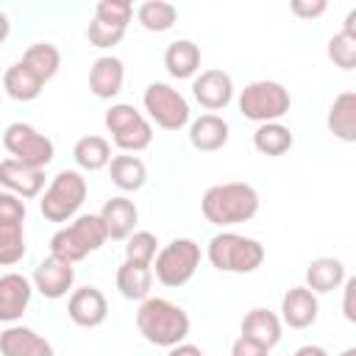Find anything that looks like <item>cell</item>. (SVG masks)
I'll return each instance as SVG.
<instances>
[{
  "mask_svg": "<svg viewBox=\"0 0 356 356\" xmlns=\"http://www.w3.org/2000/svg\"><path fill=\"white\" fill-rule=\"evenodd\" d=\"M200 211L214 225H236L248 222L259 211V192L250 184L231 181V184H214L200 197Z\"/></svg>",
  "mask_w": 356,
  "mask_h": 356,
  "instance_id": "obj_1",
  "label": "cell"
},
{
  "mask_svg": "<svg viewBox=\"0 0 356 356\" xmlns=\"http://www.w3.org/2000/svg\"><path fill=\"white\" fill-rule=\"evenodd\" d=\"M139 334L159 348H175L189 334V314L167 298H145L136 312Z\"/></svg>",
  "mask_w": 356,
  "mask_h": 356,
  "instance_id": "obj_2",
  "label": "cell"
},
{
  "mask_svg": "<svg viewBox=\"0 0 356 356\" xmlns=\"http://www.w3.org/2000/svg\"><path fill=\"white\" fill-rule=\"evenodd\" d=\"M106 239L108 236H106V228H103L100 217L97 214H81V217H75L72 225H67V228H61V231L53 234V239H50V256L75 264V261L86 259L89 253L100 250Z\"/></svg>",
  "mask_w": 356,
  "mask_h": 356,
  "instance_id": "obj_3",
  "label": "cell"
},
{
  "mask_svg": "<svg viewBox=\"0 0 356 356\" xmlns=\"http://www.w3.org/2000/svg\"><path fill=\"white\" fill-rule=\"evenodd\" d=\"M209 261L220 273H253L264 261V245L259 239L222 231L209 242Z\"/></svg>",
  "mask_w": 356,
  "mask_h": 356,
  "instance_id": "obj_4",
  "label": "cell"
},
{
  "mask_svg": "<svg viewBox=\"0 0 356 356\" xmlns=\"http://www.w3.org/2000/svg\"><path fill=\"white\" fill-rule=\"evenodd\" d=\"M86 178L78 172V170H61L50 186L44 189L42 200H39V209L44 214V220L50 222H67L70 217L78 214V209L83 206L86 200Z\"/></svg>",
  "mask_w": 356,
  "mask_h": 356,
  "instance_id": "obj_5",
  "label": "cell"
},
{
  "mask_svg": "<svg viewBox=\"0 0 356 356\" xmlns=\"http://www.w3.org/2000/svg\"><path fill=\"white\" fill-rule=\"evenodd\" d=\"M292 106L289 92L278 81H253L239 95V111L253 122H278Z\"/></svg>",
  "mask_w": 356,
  "mask_h": 356,
  "instance_id": "obj_6",
  "label": "cell"
},
{
  "mask_svg": "<svg viewBox=\"0 0 356 356\" xmlns=\"http://www.w3.org/2000/svg\"><path fill=\"white\" fill-rule=\"evenodd\" d=\"M200 264V245L195 239H172L170 245H164L159 253H156V264H153V275L159 284L164 286H184L195 270Z\"/></svg>",
  "mask_w": 356,
  "mask_h": 356,
  "instance_id": "obj_7",
  "label": "cell"
},
{
  "mask_svg": "<svg viewBox=\"0 0 356 356\" xmlns=\"http://www.w3.org/2000/svg\"><path fill=\"white\" fill-rule=\"evenodd\" d=\"M3 145L11 153V159H17L25 167L44 170L53 161V142L28 122H11L3 134Z\"/></svg>",
  "mask_w": 356,
  "mask_h": 356,
  "instance_id": "obj_8",
  "label": "cell"
},
{
  "mask_svg": "<svg viewBox=\"0 0 356 356\" xmlns=\"http://www.w3.org/2000/svg\"><path fill=\"white\" fill-rule=\"evenodd\" d=\"M25 200L0 192V267H11L25 256Z\"/></svg>",
  "mask_w": 356,
  "mask_h": 356,
  "instance_id": "obj_9",
  "label": "cell"
},
{
  "mask_svg": "<svg viewBox=\"0 0 356 356\" xmlns=\"http://www.w3.org/2000/svg\"><path fill=\"white\" fill-rule=\"evenodd\" d=\"M145 111L150 120L164 131H181L189 122V103L181 92H175L167 83H150L142 95Z\"/></svg>",
  "mask_w": 356,
  "mask_h": 356,
  "instance_id": "obj_10",
  "label": "cell"
},
{
  "mask_svg": "<svg viewBox=\"0 0 356 356\" xmlns=\"http://www.w3.org/2000/svg\"><path fill=\"white\" fill-rule=\"evenodd\" d=\"M192 95H195V100L203 108L217 111V108H225L231 103V97H234V81L222 70H203L192 81Z\"/></svg>",
  "mask_w": 356,
  "mask_h": 356,
  "instance_id": "obj_11",
  "label": "cell"
},
{
  "mask_svg": "<svg viewBox=\"0 0 356 356\" xmlns=\"http://www.w3.org/2000/svg\"><path fill=\"white\" fill-rule=\"evenodd\" d=\"M67 314L75 325L81 328H97L106 314H108V303H106V295L97 289V286H81L70 295V303H67Z\"/></svg>",
  "mask_w": 356,
  "mask_h": 356,
  "instance_id": "obj_12",
  "label": "cell"
},
{
  "mask_svg": "<svg viewBox=\"0 0 356 356\" xmlns=\"http://www.w3.org/2000/svg\"><path fill=\"white\" fill-rule=\"evenodd\" d=\"M72 281H75V270L70 261H61L56 256H47L44 261H39V267L33 270V286L50 298V300H58L64 298L70 289H72Z\"/></svg>",
  "mask_w": 356,
  "mask_h": 356,
  "instance_id": "obj_13",
  "label": "cell"
},
{
  "mask_svg": "<svg viewBox=\"0 0 356 356\" xmlns=\"http://www.w3.org/2000/svg\"><path fill=\"white\" fill-rule=\"evenodd\" d=\"M0 184L11 195H17L19 200L22 197H36L42 192V186H44V170L25 167L17 159H3L0 161Z\"/></svg>",
  "mask_w": 356,
  "mask_h": 356,
  "instance_id": "obj_14",
  "label": "cell"
},
{
  "mask_svg": "<svg viewBox=\"0 0 356 356\" xmlns=\"http://www.w3.org/2000/svg\"><path fill=\"white\" fill-rule=\"evenodd\" d=\"M31 281L19 273L0 275V323H14L31 303Z\"/></svg>",
  "mask_w": 356,
  "mask_h": 356,
  "instance_id": "obj_15",
  "label": "cell"
},
{
  "mask_svg": "<svg viewBox=\"0 0 356 356\" xmlns=\"http://www.w3.org/2000/svg\"><path fill=\"white\" fill-rule=\"evenodd\" d=\"M317 295L306 286H292L281 298V320L289 328H309L317 320Z\"/></svg>",
  "mask_w": 356,
  "mask_h": 356,
  "instance_id": "obj_16",
  "label": "cell"
},
{
  "mask_svg": "<svg viewBox=\"0 0 356 356\" xmlns=\"http://www.w3.org/2000/svg\"><path fill=\"white\" fill-rule=\"evenodd\" d=\"M97 217H100L108 239H128L134 234V225H136L139 211H136L134 200L117 195V197H111V200L103 203V209H100Z\"/></svg>",
  "mask_w": 356,
  "mask_h": 356,
  "instance_id": "obj_17",
  "label": "cell"
},
{
  "mask_svg": "<svg viewBox=\"0 0 356 356\" xmlns=\"http://www.w3.org/2000/svg\"><path fill=\"white\" fill-rule=\"evenodd\" d=\"M3 356H53V345L25 325H8L0 334Z\"/></svg>",
  "mask_w": 356,
  "mask_h": 356,
  "instance_id": "obj_18",
  "label": "cell"
},
{
  "mask_svg": "<svg viewBox=\"0 0 356 356\" xmlns=\"http://www.w3.org/2000/svg\"><path fill=\"white\" fill-rule=\"evenodd\" d=\"M122 81H125V67L117 56H100L89 70V89L100 100L120 95Z\"/></svg>",
  "mask_w": 356,
  "mask_h": 356,
  "instance_id": "obj_19",
  "label": "cell"
},
{
  "mask_svg": "<svg viewBox=\"0 0 356 356\" xmlns=\"http://www.w3.org/2000/svg\"><path fill=\"white\" fill-rule=\"evenodd\" d=\"M189 142L195 150H203V153L220 150L228 142V122L217 114H200L189 125Z\"/></svg>",
  "mask_w": 356,
  "mask_h": 356,
  "instance_id": "obj_20",
  "label": "cell"
},
{
  "mask_svg": "<svg viewBox=\"0 0 356 356\" xmlns=\"http://www.w3.org/2000/svg\"><path fill=\"white\" fill-rule=\"evenodd\" d=\"M242 337L256 339L264 348H275L281 342V320L270 309H250L242 317Z\"/></svg>",
  "mask_w": 356,
  "mask_h": 356,
  "instance_id": "obj_21",
  "label": "cell"
},
{
  "mask_svg": "<svg viewBox=\"0 0 356 356\" xmlns=\"http://www.w3.org/2000/svg\"><path fill=\"white\" fill-rule=\"evenodd\" d=\"M328 131L342 142H356V92H342L328 108Z\"/></svg>",
  "mask_w": 356,
  "mask_h": 356,
  "instance_id": "obj_22",
  "label": "cell"
},
{
  "mask_svg": "<svg viewBox=\"0 0 356 356\" xmlns=\"http://www.w3.org/2000/svg\"><path fill=\"white\" fill-rule=\"evenodd\" d=\"M164 67L172 78H192L200 70V47L189 39H175L164 50Z\"/></svg>",
  "mask_w": 356,
  "mask_h": 356,
  "instance_id": "obj_23",
  "label": "cell"
},
{
  "mask_svg": "<svg viewBox=\"0 0 356 356\" xmlns=\"http://www.w3.org/2000/svg\"><path fill=\"white\" fill-rule=\"evenodd\" d=\"M42 86H44L42 78H39L31 67H25L22 61L11 64V67L6 70V75H3V89H6V95L14 97V100H19V103L36 100V97L42 95Z\"/></svg>",
  "mask_w": 356,
  "mask_h": 356,
  "instance_id": "obj_24",
  "label": "cell"
},
{
  "mask_svg": "<svg viewBox=\"0 0 356 356\" xmlns=\"http://www.w3.org/2000/svg\"><path fill=\"white\" fill-rule=\"evenodd\" d=\"M345 284V264L334 256H320L306 267V289L312 292H331Z\"/></svg>",
  "mask_w": 356,
  "mask_h": 356,
  "instance_id": "obj_25",
  "label": "cell"
},
{
  "mask_svg": "<svg viewBox=\"0 0 356 356\" xmlns=\"http://www.w3.org/2000/svg\"><path fill=\"white\" fill-rule=\"evenodd\" d=\"M150 286H153V270L145 264H134V261H122L117 270V289L122 298L128 300H145L150 298Z\"/></svg>",
  "mask_w": 356,
  "mask_h": 356,
  "instance_id": "obj_26",
  "label": "cell"
},
{
  "mask_svg": "<svg viewBox=\"0 0 356 356\" xmlns=\"http://www.w3.org/2000/svg\"><path fill=\"white\" fill-rule=\"evenodd\" d=\"M108 175H111V184L122 192H136L145 186L147 181V167L139 156H114L108 161Z\"/></svg>",
  "mask_w": 356,
  "mask_h": 356,
  "instance_id": "obj_27",
  "label": "cell"
},
{
  "mask_svg": "<svg viewBox=\"0 0 356 356\" xmlns=\"http://www.w3.org/2000/svg\"><path fill=\"white\" fill-rule=\"evenodd\" d=\"M72 159H75V164L81 170L97 172V170L108 167V161H111V145L103 136H83V139L75 142Z\"/></svg>",
  "mask_w": 356,
  "mask_h": 356,
  "instance_id": "obj_28",
  "label": "cell"
},
{
  "mask_svg": "<svg viewBox=\"0 0 356 356\" xmlns=\"http://www.w3.org/2000/svg\"><path fill=\"white\" fill-rule=\"evenodd\" d=\"M22 64L31 67V70L42 78V83H47V81L58 72V67H61V53H58V47L50 44V42H33V44L22 53Z\"/></svg>",
  "mask_w": 356,
  "mask_h": 356,
  "instance_id": "obj_29",
  "label": "cell"
},
{
  "mask_svg": "<svg viewBox=\"0 0 356 356\" xmlns=\"http://www.w3.org/2000/svg\"><path fill=\"white\" fill-rule=\"evenodd\" d=\"M253 147L261 156H284L292 147V131L281 122H261L253 131Z\"/></svg>",
  "mask_w": 356,
  "mask_h": 356,
  "instance_id": "obj_30",
  "label": "cell"
},
{
  "mask_svg": "<svg viewBox=\"0 0 356 356\" xmlns=\"http://www.w3.org/2000/svg\"><path fill=\"white\" fill-rule=\"evenodd\" d=\"M175 6L172 3H164V0H147L139 6L136 11V19L145 31H153V33H161V31H170L175 25Z\"/></svg>",
  "mask_w": 356,
  "mask_h": 356,
  "instance_id": "obj_31",
  "label": "cell"
},
{
  "mask_svg": "<svg viewBox=\"0 0 356 356\" xmlns=\"http://www.w3.org/2000/svg\"><path fill=\"white\" fill-rule=\"evenodd\" d=\"M156 253H159V239H156V234H150V231H134V234L128 236L125 261L150 267L153 259H156Z\"/></svg>",
  "mask_w": 356,
  "mask_h": 356,
  "instance_id": "obj_32",
  "label": "cell"
},
{
  "mask_svg": "<svg viewBox=\"0 0 356 356\" xmlns=\"http://www.w3.org/2000/svg\"><path fill=\"white\" fill-rule=\"evenodd\" d=\"M111 139H114V145H117L120 150L139 153V150L150 147V142H153V128H150V122L142 117L139 122H134V125L122 128V131H120V134H114Z\"/></svg>",
  "mask_w": 356,
  "mask_h": 356,
  "instance_id": "obj_33",
  "label": "cell"
},
{
  "mask_svg": "<svg viewBox=\"0 0 356 356\" xmlns=\"http://www.w3.org/2000/svg\"><path fill=\"white\" fill-rule=\"evenodd\" d=\"M328 58L339 70H353L356 67V33H334L328 39Z\"/></svg>",
  "mask_w": 356,
  "mask_h": 356,
  "instance_id": "obj_34",
  "label": "cell"
},
{
  "mask_svg": "<svg viewBox=\"0 0 356 356\" xmlns=\"http://www.w3.org/2000/svg\"><path fill=\"white\" fill-rule=\"evenodd\" d=\"M125 36V28L122 25H114V22H106L100 17H95L86 28V39L92 47H114L120 39Z\"/></svg>",
  "mask_w": 356,
  "mask_h": 356,
  "instance_id": "obj_35",
  "label": "cell"
},
{
  "mask_svg": "<svg viewBox=\"0 0 356 356\" xmlns=\"http://www.w3.org/2000/svg\"><path fill=\"white\" fill-rule=\"evenodd\" d=\"M131 14H134V6L128 0H100L95 8V17L114 22V25H122V28H128Z\"/></svg>",
  "mask_w": 356,
  "mask_h": 356,
  "instance_id": "obj_36",
  "label": "cell"
},
{
  "mask_svg": "<svg viewBox=\"0 0 356 356\" xmlns=\"http://www.w3.org/2000/svg\"><path fill=\"white\" fill-rule=\"evenodd\" d=\"M139 120H142V114H139L134 106H128V103H114V106L106 111V117H103V122H106V128H108L111 136L120 134L122 128L139 122Z\"/></svg>",
  "mask_w": 356,
  "mask_h": 356,
  "instance_id": "obj_37",
  "label": "cell"
},
{
  "mask_svg": "<svg viewBox=\"0 0 356 356\" xmlns=\"http://www.w3.org/2000/svg\"><path fill=\"white\" fill-rule=\"evenodd\" d=\"M328 8V3L325 0H292L289 3V11L295 14V17H303V19H314V17H320L323 11Z\"/></svg>",
  "mask_w": 356,
  "mask_h": 356,
  "instance_id": "obj_38",
  "label": "cell"
},
{
  "mask_svg": "<svg viewBox=\"0 0 356 356\" xmlns=\"http://www.w3.org/2000/svg\"><path fill=\"white\" fill-rule=\"evenodd\" d=\"M270 353V348H264V345H259L256 339H248V337H242L239 334V339L231 345V356H267Z\"/></svg>",
  "mask_w": 356,
  "mask_h": 356,
  "instance_id": "obj_39",
  "label": "cell"
},
{
  "mask_svg": "<svg viewBox=\"0 0 356 356\" xmlns=\"http://www.w3.org/2000/svg\"><path fill=\"white\" fill-rule=\"evenodd\" d=\"M353 292H356V278H345V303H342V312H345V320H348V323H356Z\"/></svg>",
  "mask_w": 356,
  "mask_h": 356,
  "instance_id": "obj_40",
  "label": "cell"
},
{
  "mask_svg": "<svg viewBox=\"0 0 356 356\" xmlns=\"http://www.w3.org/2000/svg\"><path fill=\"white\" fill-rule=\"evenodd\" d=\"M167 356H203V350L197 348V345H189V342H181V345H175V348H170V353Z\"/></svg>",
  "mask_w": 356,
  "mask_h": 356,
  "instance_id": "obj_41",
  "label": "cell"
},
{
  "mask_svg": "<svg viewBox=\"0 0 356 356\" xmlns=\"http://www.w3.org/2000/svg\"><path fill=\"white\" fill-rule=\"evenodd\" d=\"M292 356H328L320 345H303V348H298Z\"/></svg>",
  "mask_w": 356,
  "mask_h": 356,
  "instance_id": "obj_42",
  "label": "cell"
},
{
  "mask_svg": "<svg viewBox=\"0 0 356 356\" xmlns=\"http://www.w3.org/2000/svg\"><path fill=\"white\" fill-rule=\"evenodd\" d=\"M8 31H11V25H8V17L0 11V44L6 42V36H8Z\"/></svg>",
  "mask_w": 356,
  "mask_h": 356,
  "instance_id": "obj_43",
  "label": "cell"
},
{
  "mask_svg": "<svg viewBox=\"0 0 356 356\" xmlns=\"http://www.w3.org/2000/svg\"><path fill=\"white\" fill-rule=\"evenodd\" d=\"M339 356H356V348H348V350H342Z\"/></svg>",
  "mask_w": 356,
  "mask_h": 356,
  "instance_id": "obj_44",
  "label": "cell"
}]
</instances>
